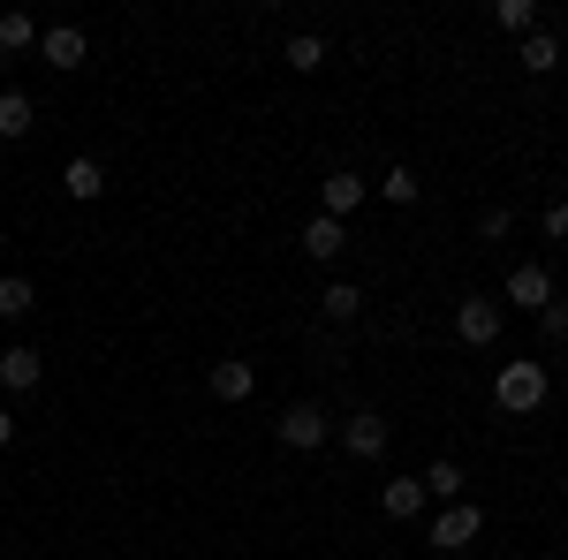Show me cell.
Wrapping results in <instances>:
<instances>
[{"mask_svg":"<svg viewBox=\"0 0 568 560\" xmlns=\"http://www.w3.org/2000/svg\"><path fill=\"white\" fill-rule=\"evenodd\" d=\"M493 401L508 409V417H530V409H546V364L524 356V364H500V379H493Z\"/></svg>","mask_w":568,"mask_h":560,"instance_id":"1","label":"cell"},{"mask_svg":"<svg viewBox=\"0 0 568 560\" xmlns=\"http://www.w3.org/2000/svg\"><path fill=\"white\" fill-rule=\"evenodd\" d=\"M273 439H281L288 455H311V447H326V439H334V417H326L318 401H288V409L273 417Z\"/></svg>","mask_w":568,"mask_h":560,"instance_id":"2","label":"cell"},{"mask_svg":"<svg viewBox=\"0 0 568 560\" xmlns=\"http://www.w3.org/2000/svg\"><path fill=\"white\" fill-rule=\"evenodd\" d=\"M478 538H485V508H470V500L439 508V522L425 530V546H433V553H470Z\"/></svg>","mask_w":568,"mask_h":560,"instance_id":"3","label":"cell"},{"mask_svg":"<svg viewBox=\"0 0 568 560\" xmlns=\"http://www.w3.org/2000/svg\"><path fill=\"white\" fill-rule=\"evenodd\" d=\"M500 326H508V310H500L493 296H463V303H455V342L493 348V342H500Z\"/></svg>","mask_w":568,"mask_h":560,"instance_id":"4","label":"cell"},{"mask_svg":"<svg viewBox=\"0 0 568 560\" xmlns=\"http://www.w3.org/2000/svg\"><path fill=\"white\" fill-rule=\"evenodd\" d=\"M334 439H342V447H349L356 462H379V455H387V417H379V409H356V417H342V425H334Z\"/></svg>","mask_w":568,"mask_h":560,"instance_id":"5","label":"cell"},{"mask_svg":"<svg viewBox=\"0 0 568 560\" xmlns=\"http://www.w3.org/2000/svg\"><path fill=\"white\" fill-rule=\"evenodd\" d=\"M39 61L69 77V69H84V61H91V39L77 31V23H45V31H39Z\"/></svg>","mask_w":568,"mask_h":560,"instance_id":"6","label":"cell"},{"mask_svg":"<svg viewBox=\"0 0 568 560\" xmlns=\"http://www.w3.org/2000/svg\"><path fill=\"white\" fill-rule=\"evenodd\" d=\"M45 379V356L31 342H8L0 348V394H31Z\"/></svg>","mask_w":568,"mask_h":560,"instance_id":"7","label":"cell"},{"mask_svg":"<svg viewBox=\"0 0 568 560\" xmlns=\"http://www.w3.org/2000/svg\"><path fill=\"white\" fill-rule=\"evenodd\" d=\"M554 296H561V288H554V273H546V265H538V258H524V265H516V273H508V303H524L530 318H538V310H546V303H554Z\"/></svg>","mask_w":568,"mask_h":560,"instance_id":"8","label":"cell"},{"mask_svg":"<svg viewBox=\"0 0 568 560\" xmlns=\"http://www.w3.org/2000/svg\"><path fill=\"white\" fill-rule=\"evenodd\" d=\"M205 387H213V401H251V394H258V364H243V356H220L213 371H205Z\"/></svg>","mask_w":568,"mask_h":560,"instance_id":"9","label":"cell"},{"mask_svg":"<svg viewBox=\"0 0 568 560\" xmlns=\"http://www.w3.org/2000/svg\"><path fill=\"white\" fill-rule=\"evenodd\" d=\"M318 205H326V220H349L356 205H364V174H356V167H334L326 182H318Z\"/></svg>","mask_w":568,"mask_h":560,"instance_id":"10","label":"cell"},{"mask_svg":"<svg viewBox=\"0 0 568 560\" xmlns=\"http://www.w3.org/2000/svg\"><path fill=\"white\" fill-rule=\"evenodd\" d=\"M342 251H349V227H342V220H304V258H318V265H334L342 258Z\"/></svg>","mask_w":568,"mask_h":560,"instance_id":"11","label":"cell"},{"mask_svg":"<svg viewBox=\"0 0 568 560\" xmlns=\"http://www.w3.org/2000/svg\"><path fill=\"white\" fill-rule=\"evenodd\" d=\"M61 190H69L77 205H91V197H106V167H99L91 152H77V160L61 167Z\"/></svg>","mask_w":568,"mask_h":560,"instance_id":"12","label":"cell"},{"mask_svg":"<svg viewBox=\"0 0 568 560\" xmlns=\"http://www.w3.org/2000/svg\"><path fill=\"white\" fill-rule=\"evenodd\" d=\"M379 508H387L394 522L425 516V477H387V485H379Z\"/></svg>","mask_w":568,"mask_h":560,"instance_id":"13","label":"cell"},{"mask_svg":"<svg viewBox=\"0 0 568 560\" xmlns=\"http://www.w3.org/2000/svg\"><path fill=\"white\" fill-rule=\"evenodd\" d=\"M516 61H524L530 77H554L568 53H561V39H554V31H530V39H516Z\"/></svg>","mask_w":568,"mask_h":560,"instance_id":"14","label":"cell"},{"mask_svg":"<svg viewBox=\"0 0 568 560\" xmlns=\"http://www.w3.org/2000/svg\"><path fill=\"white\" fill-rule=\"evenodd\" d=\"M31 91H16V84H0V144H16V136H31Z\"/></svg>","mask_w":568,"mask_h":560,"instance_id":"15","label":"cell"},{"mask_svg":"<svg viewBox=\"0 0 568 560\" xmlns=\"http://www.w3.org/2000/svg\"><path fill=\"white\" fill-rule=\"evenodd\" d=\"M463 492H470V477H463V462H447V455H439L433 470H425V500H447V508H455Z\"/></svg>","mask_w":568,"mask_h":560,"instance_id":"16","label":"cell"},{"mask_svg":"<svg viewBox=\"0 0 568 560\" xmlns=\"http://www.w3.org/2000/svg\"><path fill=\"white\" fill-rule=\"evenodd\" d=\"M318 310H326L334 326H349V318H364V288H356V281H326V296H318Z\"/></svg>","mask_w":568,"mask_h":560,"instance_id":"17","label":"cell"},{"mask_svg":"<svg viewBox=\"0 0 568 560\" xmlns=\"http://www.w3.org/2000/svg\"><path fill=\"white\" fill-rule=\"evenodd\" d=\"M0 53H39V16L8 8V16H0Z\"/></svg>","mask_w":568,"mask_h":560,"instance_id":"18","label":"cell"},{"mask_svg":"<svg viewBox=\"0 0 568 560\" xmlns=\"http://www.w3.org/2000/svg\"><path fill=\"white\" fill-rule=\"evenodd\" d=\"M281 61H288V69H296V77H318V69H326V39H318V31H296V39H288V53H281Z\"/></svg>","mask_w":568,"mask_h":560,"instance_id":"19","label":"cell"},{"mask_svg":"<svg viewBox=\"0 0 568 560\" xmlns=\"http://www.w3.org/2000/svg\"><path fill=\"white\" fill-rule=\"evenodd\" d=\"M31 303H39V288H31L23 273H0V318H8V326L31 318Z\"/></svg>","mask_w":568,"mask_h":560,"instance_id":"20","label":"cell"},{"mask_svg":"<svg viewBox=\"0 0 568 560\" xmlns=\"http://www.w3.org/2000/svg\"><path fill=\"white\" fill-rule=\"evenodd\" d=\"M379 197H387V205H417V197H425L417 167H387V174H379Z\"/></svg>","mask_w":568,"mask_h":560,"instance_id":"21","label":"cell"},{"mask_svg":"<svg viewBox=\"0 0 568 560\" xmlns=\"http://www.w3.org/2000/svg\"><path fill=\"white\" fill-rule=\"evenodd\" d=\"M493 23H500L508 39H530V31H538V8H530V0H500V8H493Z\"/></svg>","mask_w":568,"mask_h":560,"instance_id":"22","label":"cell"},{"mask_svg":"<svg viewBox=\"0 0 568 560\" xmlns=\"http://www.w3.org/2000/svg\"><path fill=\"white\" fill-rule=\"evenodd\" d=\"M478 235H485V243H508V235H516V213H508V205H485V213H478Z\"/></svg>","mask_w":568,"mask_h":560,"instance_id":"23","label":"cell"},{"mask_svg":"<svg viewBox=\"0 0 568 560\" xmlns=\"http://www.w3.org/2000/svg\"><path fill=\"white\" fill-rule=\"evenodd\" d=\"M538 326H546V342H568V303L554 296L546 310H538Z\"/></svg>","mask_w":568,"mask_h":560,"instance_id":"24","label":"cell"},{"mask_svg":"<svg viewBox=\"0 0 568 560\" xmlns=\"http://www.w3.org/2000/svg\"><path fill=\"white\" fill-rule=\"evenodd\" d=\"M546 235H554V243H568V197H561V205H546Z\"/></svg>","mask_w":568,"mask_h":560,"instance_id":"25","label":"cell"},{"mask_svg":"<svg viewBox=\"0 0 568 560\" xmlns=\"http://www.w3.org/2000/svg\"><path fill=\"white\" fill-rule=\"evenodd\" d=\"M0 447H16V417L8 409H0Z\"/></svg>","mask_w":568,"mask_h":560,"instance_id":"26","label":"cell"},{"mask_svg":"<svg viewBox=\"0 0 568 560\" xmlns=\"http://www.w3.org/2000/svg\"><path fill=\"white\" fill-rule=\"evenodd\" d=\"M0 213H8V190H0Z\"/></svg>","mask_w":568,"mask_h":560,"instance_id":"27","label":"cell"},{"mask_svg":"<svg viewBox=\"0 0 568 560\" xmlns=\"http://www.w3.org/2000/svg\"><path fill=\"white\" fill-rule=\"evenodd\" d=\"M538 560H561V553H538Z\"/></svg>","mask_w":568,"mask_h":560,"instance_id":"28","label":"cell"}]
</instances>
